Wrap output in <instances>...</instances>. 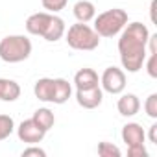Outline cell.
<instances>
[{
	"mask_svg": "<svg viewBox=\"0 0 157 157\" xmlns=\"http://www.w3.org/2000/svg\"><path fill=\"white\" fill-rule=\"evenodd\" d=\"M15 131V122L10 115H0V140H6Z\"/></svg>",
	"mask_w": 157,
	"mask_h": 157,
	"instance_id": "17",
	"label": "cell"
},
{
	"mask_svg": "<svg viewBox=\"0 0 157 157\" xmlns=\"http://www.w3.org/2000/svg\"><path fill=\"white\" fill-rule=\"evenodd\" d=\"M72 96V85L65 78H54V94H52V104H65Z\"/></svg>",
	"mask_w": 157,
	"mask_h": 157,
	"instance_id": "14",
	"label": "cell"
},
{
	"mask_svg": "<svg viewBox=\"0 0 157 157\" xmlns=\"http://www.w3.org/2000/svg\"><path fill=\"white\" fill-rule=\"evenodd\" d=\"M30 155H35V157H46V151L35 144H30L28 148L22 150V157H30Z\"/></svg>",
	"mask_w": 157,
	"mask_h": 157,
	"instance_id": "22",
	"label": "cell"
},
{
	"mask_svg": "<svg viewBox=\"0 0 157 157\" xmlns=\"http://www.w3.org/2000/svg\"><path fill=\"white\" fill-rule=\"evenodd\" d=\"M21 98V85L15 80L0 78V100L2 102H15Z\"/></svg>",
	"mask_w": 157,
	"mask_h": 157,
	"instance_id": "15",
	"label": "cell"
},
{
	"mask_svg": "<svg viewBox=\"0 0 157 157\" xmlns=\"http://www.w3.org/2000/svg\"><path fill=\"white\" fill-rule=\"evenodd\" d=\"M128 155H129V157H148V150H146L144 144L128 146Z\"/></svg>",
	"mask_w": 157,
	"mask_h": 157,
	"instance_id": "23",
	"label": "cell"
},
{
	"mask_svg": "<svg viewBox=\"0 0 157 157\" xmlns=\"http://www.w3.org/2000/svg\"><path fill=\"white\" fill-rule=\"evenodd\" d=\"M144 111L150 118H157V93H151L144 102Z\"/></svg>",
	"mask_w": 157,
	"mask_h": 157,
	"instance_id": "19",
	"label": "cell"
},
{
	"mask_svg": "<svg viewBox=\"0 0 157 157\" xmlns=\"http://www.w3.org/2000/svg\"><path fill=\"white\" fill-rule=\"evenodd\" d=\"M155 8H157V0H151V4H150V19H151V22H155Z\"/></svg>",
	"mask_w": 157,
	"mask_h": 157,
	"instance_id": "25",
	"label": "cell"
},
{
	"mask_svg": "<svg viewBox=\"0 0 157 157\" xmlns=\"http://www.w3.org/2000/svg\"><path fill=\"white\" fill-rule=\"evenodd\" d=\"M33 44L26 35H8L0 41V59L4 63H22L32 56Z\"/></svg>",
	"mask_w": 157,
	"mask_h": 157,
	"instance_id": "4",
	"label": "cell"
},
{
	"mask_svg": "<svg viewBox=\"0 0 157 157\" xmlns=\"http://www.w3.org/2000/svg\"><path fill=\"white\" fill-rule=\"evenodd\" d=\"M72 13L78 19V22H91L96 17V6L91 0H78L72 8Z\"/></svg>",
	"mask_w": 157,
	"mask_h": 157,
	"instance_id": "12",
	"label": "cell"
},
{
	"mask_svg": "<svg viewBox=\"0 0 157 157\" xmlns=\"http://www.w3.org/2000/svg\"><path fill=\"white\" fill-rule=\"evenodd\" d=\"M65 41H67V44L72 50L91 52V50H96L98 48L100 35L87 22H76V24L68 26V30L65 32Z\"/></svg>",
	"mask_w": 157,
	"mask_h": 157,
	"instance_id": "3",
	"label": "cell"
},
{
	"mask_svg": "<svg viewBox=\"0 0 157 157\" xmlns=\"http://www.w3.org/2000/svg\"><path fill=\"white\" fill-rule=\"evenodd\" d=\"M24 26H26V32L30 35H39L48 43L59 41L61 37H65V32H67L65 21L61 17H57L56 13H50V11L32 13L26 19Z\"/></svg>",
	"mask_w": 157,
	"mask_h": 157,
	"instance_id": "2",
	"label": "cell"
},
{
	"mask_svg": "<svg viewBox=\"0 0 157 157\" xmlns=\"http://www.w3.org/2000/svg\"><path fill=\"white\" fill-rule=\"evenodd\" d=\"M100 87L109 94H122L126 89V72L118 67H107L100 78Z\"/></svg>",
	"mask_w": 157,
	"mask_h": 157,
	"instance_id": "6",
	"label": "cell"
},
{
	"mask_svg": "<svg viewBox=\"0 0 157 157\" xmlns=\"http://www.w3.org/2000/svg\"><path fill=\"white\" fill-rule=\"evenodd\" d=\"M148 56H150V57L144 59L148 76H150V78H157V54H148Z\"/></svg>",
	"mask_w": 157,
	"mask_h": 157,
	"instance_id": "21",
	"label": "cell"
},
{
	"mask_svg": "<svg viewBox=\"0 0 157 157\" xmlns=\"http://www.w3.org/2000/svg\"><path fill=\"white\" fill-rule=\"evenodd\" d=\"M120 135H122V140L126 142V146H139V144H144V140H146V131L137 122H128L122 128Z\"/></svg>",
	"mask_w": 157,
	"mask_h": 157,
	"instance_id": "9",
	"label": "cell"
},
{
	"mask_svg": "<svg viewBox=\"0 0 157 157\" xmlns=\"http://www.w3.org/2000/svg\"><path fill=\"white\" fill-rule=\"evenodd\" d=\"M117 109H118V113H120L122 117H126V118L135 117V115L140 111V100H139V96L133 94V93H124V94L118 98V102H117Z\"/></svg>",
	"mask_w": 157,
	"mask_h": 157,
	"instance_id": "10",
	"label": "cell"
},
{
	"mask_svg": "<svg viewBox=\"0 0 157 157\" xmlns=\"http://www.w3.org/2000/svg\"><path fill=\"white\" fill-rule=\"evenodd\" d=\"M93 21H94V32L100 37H115L128 24V13L120 8H113L96 15Z\"/></svg>",
	"mask_w": 157,
	"mask_h": 157,
	"instance_id": "5",
	"label": "cell"
},
{
	"mask_svg": "<svg viewBox=\"0 0 157 157\" xmlns=\"http://www.w3.org/2000/svg\"><path fill=\"white\" fill-rule=\"evenodd\" d=\"M33 120H35V124L41 128V129H44L46 133L54 128V124H56V117H54V113L48 109V107H39L35 113H33V117H32Z\"/></svg>",
	"mask_w": 157,
	"mask_h": 157,
	"instance_id": "16",
	"label": "cell"
},
{
	"mask_svg": "<svg viewBox=\"0 0 157 157\" xmlns=\"http://www.w3.org/2000/svg\"><path fill=\"white\" fill-rule=\"evenodd\" d=\"M96 150H98V155H100V157H120V155H122L120 148L115 146L113 142H107V140H102Z\"/></svg>",
	"mask_w": 157,
	"mask_h": 157,
	"instance_id": "18",
	"label": "cell"
},
{
	"mask_svg": "<svg viewBox=\"0 0 157 157\" xmlns=\"http://www.w3.org/2000/svg\"><path fill=\"white\" fill-rule=\"evenodd\" d=\"M148 139H150V142H151V144H157V124H151V126H150Z\"/></svg>",
	"mask_w": 157,
	"mask_h": 157,
	"instance_id": "24",
	"label": "cell"
},
{
	"mask_svg": "<svg viewBox=\"0 0 157 157\" xmlns=\"http://www.w3.org/2000/svg\"><path fill=\"white\" fill-rule=\"evenodd\" d=\"M102 100H104V91L100 85L91 89H76V102L83 109H96L102 105Z\"/></svg>",
	"mask_w": 157,
	"mask_h": 157,
	"instance_id": "8",
	"label": "cell"
},
{
	"mask_svg": "<svg viewBox=\"0 0 157 157\" xmlns=\"http://www.w3.org/2000/svg\"><path fill=\"white\" fill-rule=\"evenodd\" d=\"M67 2H68V0H41L43 8L46 11H50V13H57V11L65 10L67 8Z\"/></svg>",
	"mask_w": 157,
	"mask_h": 157,
	"instance_id": "20",
	"label": "cell"
},
{
	"mask_svg": "<svg viewBox=\"0 0 157 157\" xmlns=\"http://www.w3.org/2000/svg\"><path fill=\"white\" fill-rule=\"evenodd\" d=\"M46 131L41 129L33 118H28V120H22L17 128V137L21 142H26V144H39L43 139H44Z\"/></svg>",
	"mask_w": 157,
	"mask_h": 157,
	"instance_id": "7",
	"label": "cell"
},
{
	"mask_svg": "<svg viewBox=\"0 0 157 157\" xmlns=\"http://www.w3.org/2000/svg\"><path fill=\"white\" fill-rule=\"evenodd\" d=\"M74 85L76 89H91L100 85V78L94 68H80L74 74Z\"/></svg>",
	"mask_w": 157,
	"mask_h": 157,
	"instance_id": "11",
	"label": "cell"
},
{
	"mask_svg": "<svg viewBox=\"0 0 157 157\" xmlns=\"http://www.w3.org/2000/svg\"><path fill=\"white\" fill-rule=\"evenodd\" d=\"M33 94L37 100L44 104H52V94H54V78H41L33 85Z\"/></svg>",
	"mask_w": 157,
	"mask_h": 157,
	"instance_id": "13",
	"label": "cell"
},
{
	"mask_svg": "<svg viewBox=\"0 0 157 157\" xmlns=\"http://www.w3.org/2000/svg\"><path fill=\"white\" fill-rule=\"evenodd\" d=\"M150 30L142 22H128L124 30L120 32L118 39V54L122 68L135 74L142 68L144 59L148 56L146 44H148Z\"/></svg>",
	"mask_w": 157,
	"mask_h": 157,
	"instance_id": "1",
	"label": "cell"
}]
</instances>
